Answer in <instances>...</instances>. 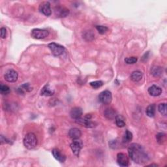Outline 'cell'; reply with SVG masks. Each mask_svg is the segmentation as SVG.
<instances>
[{"mask_svg": "<svg viewBox=\"0 0 167 167\" xmlns=\"http://www.w3.org/2000/svg\"><path fill=\"white\" fill-rule=\"evenodd\" d=\"M128 153L130 158L137 164H144L149 161V156L145 149L136 143H132L128 148Z\"/></svg>", "mask_w": 167, "mask_h": 167, "instance_id": "6da1fadb", "label": "cell"}, {"mask_svg": "<svg viewBox=\"0 0 167 167\" xmlns=\"http://www.w3.org/2000/svg\"><path fill=\"white\" fill-rule=\"evenodd\" d=\"M37 139L35 134L30 132L27 134L24 138V145L28 149H32L37 146Z\"/></svg>", "mask_w": 167, "mask_h": 167, "instance_id": "7a4b0ae2", "label": "cell"}, {"mask_svg": "<svg viewBox=\"0 0 167 167\" xmlns=\"http://www.w3.org/2000/svg\"><path fill=\"white\" fill-rule=\"evenodd\" d=\"M92 116L91 114H86L84 118H79L76 120V123L80 125L81 126L85 127L86 128H93L97 125L96 122L91 121Z\"/></svg>", "mask_w": 167, "mask_h": 167, "instance_id": "3957f363", "label": "cell"}, {"mask_svg": "<svg viewBox=\"0 0 167 167\" xmlns=\"http://www.w3.org/2000/svg\"><path fill=\"white\" fill-rule=\"evenodd\" d=\"M48 47L49 48L50 50H51L52 55L55 57L59 56V55L63 54L65 51V48L64 47L55 43H50L48 45Z\"/></svg>", "mask_w": 167, "mask_h": 167, "instance_id": "277c9868", "label": "cell"}, {"mask_svg": "<svg viewBox=\"0 0 167 167\" xmlns=\"http://www.w3.org/2000/svg\"><path fill=\"white\" fill-rule=\"evenodd\" d=\"M72 152L75 154V156L79 157L81 149L83 148V142L80 139H75L70 145Z\"/></svg>", "mask_w": 167, "mask_h": 167, "instance_id": "5b68a950", "label": "cell"}, {"mask_svg": "<svg viewBox=\"0 0 167 167\" xmlns=\"http://www.w3.org/2000/svg\"><path fill=\"white\" fill-rule=\"evenodd\" d=\"M112 100V93L108 90L102 92L99 96V101L103 104H109Z\"/></svg>", "mask_w": 167, "mask_h": 167, "instance_id": "8992f818", "label": "cell"}, {"mask_svg": "<svg viewBox=\"0 0 167 167\" xmlns=\"http://www.w3.org/2000/svg\"><path fill=\"white\" fill-rule=\"evenodd\" d=\"M49 35L48 31L43 29H33L31 32V35L35 39H43Z\"/></svg>", "mask_w": 167, "mask_h": 167, "instance_id": "52a82bcc", "label": "cell"}, {"mask_svg": "<svg viewBox=\"0 0 167 167\" xmlns=\"http://www.w3.org/2000/svg\"><path fill=\"white\" fill-rule=\"evenodd\" d=\"M117 162L120 166H128L130 165L129 158L127 155L124 153H119L117 155Z\"/></svg>", "mask_w": 167, "mask_h": 167, "instance_id": "ba28073f", "label": "cell"}, {"mask_svg": "<svg viewBox=\"0 0 167 167\" xmlns=\"http://www.w3.org/2000/svg\"><path fill=\"white\" fill-rule=\"evenodd\" d=\"M5 80L9 82H15L17 81L18 74L17 72L13 69L8 70L4 75Z\"/></svg>", "mask_w": 167, "mask_h": 167, "instance_id": "9c48e42d", "label": "cell"}, {"mask_svg": "<svg viewBox=\"0 0 167 167\" xmlns=\"http://www.w3.org/2000/svg\"><path fill=\"white\" fill-rule=\"evenodd\" d=\"M39 12L47 16H50L52 14V10L51 8V4L48 2H44L41 3L39 7Z\"/></svg>", "mask_w": 167, "mask_h": 167, "instance_id": "30bf717a", "label": "cell"}, {"mask_svg": "<svg viewBox=\"0 0 167 167\" xmlns=\"http://www.w3.org/2000/svg\"><path fill=\"white\" fill-rule=\"evenodd\" d=\"M54 13L55 16H57L58 17L63 18L66 17L67 16H68L69 13V9H66L65 7H56L54 9Z\"/></svg>", "mask_w": 167, "mask_h": 167, "instance_id": "8fae6325", "label": "cell"}, {"mask_svg": "<svg viewBox=\"0 0 167 167\" xmlns=\"http://www.w3.org/2000/svg\"><path fill=\"white\" fill-rule=\"evenodd\" d=\"M52 153L54 157L58 161L59 163H64L66 160V156L63 155L59 149L57 148H54L52 149Z\"/></svg>", "mask_w": 167, "mask_h": 167, "instance_id": "7c38bea8", "label": "cell"}, {"mask_svg": "<svg viewBox=\"0 0 167 167\" xmlns=\"http://www.w3.org/2000/svg\"><path fill=\"white\" fill-rule=\"evenodd\" d=\"M148 93L153 97L159 96L162 93V89L156 85H153L148 88Z\"/></svg>", "mask_w": 167, "mask_h": 167, "instance_id": "4fadbf2b", "label": "cell"}, {"mask_svg": "<svg viewBox=\"0 0 167 167\" xmlns=\"http://www.w3.org/2000/svg\"><path fill=\"white\" fill-rule=\"evenodd\" d=\"M82 115V110L80 107H74L71 109L70 116L73 119L77 120L81 118Z\"/></svg>", "mask_w": 167, "mask_h": 167, "instance_id": "5bb4252c", "label": "cell"}, {"mask_svg": "<svg viewBox=\"0 0 167 167\" xmlns=\"http://www.w3.org/2000/svg\"><path fill=\"white\" fill-rule=\"evenodd\" d=\"M69 136L73 140L79 139L82 136L81 131L78 128H72L69 131Z\"/></svg>", "mask_w": 167, "mask_h": 167, "instance_id": "9a60e30c", "label": "cell"}, {"mask_svg": "<svg viewBox=\"0 0 167 167\" xmlns=\"http://www.w3.org/2000/svg\"><path fill=\"white\" fill-rule=\"evenodd\" d=\"M104 116L107 119L112 120L116 118L117 114H116V112L113 108H109L105 110V111L104 112Z\"/></svg>", "mask_w": 167, "mask_h": 167, "instance_id": "2e32d148", "label": "cell"}, {"mask_svg": "<svg viewBox=\"0 0 167 167\" xmlns=\"http://www.w3.org/2000/svg\"><path fill=\"white\" fill-rule=\"evenodd\" d=\"M54 93V91L50 88L48 84H47L42 88L41 92V95L44 96H53Z\"/></svg>", "mask_w": 167, "mask_h": 167, "instance_id": "e0dca14e", "label": "cell"}, {"mask_svg": "<svg viewBox=\"0 0 167 167\" xmlns=\"http://www.w3.org/2000/svg\"><path fill=\"white\" fill-rule=\"evenodd\" d=\"M142 79V73L139 71H135L134 72H132L131 75V80L135 82H138L139 81H141Z\"/></svg>", "mask_w": 167, "mask_h": 167, "instance_id": "ac0fdd59", "label": "cell"}, {"mask_svg": "<svg viewBox=\"0 0 167 167\" xmlns=\"http://www.w3.org/2000/svg\"><path fill=\"white\" fill-rule=\"evenodd\" d=\"M151 73L155 77H159L163 74V69L159 66L153 67L151 69Z\"/></svg>", "mask_w": 167, "mask_h": 167, "instance_id": "d6986e66", "label": "cell"}, {"mask_svg": "<svg viewBox=\"0 0 167 167\" xmlns=\"http://www.w3.org/2000/svg\"><path fill=\"white\" fill-rule=\"evenodd\" d=\"M32 88L30 86V84L29 83H26V84H22L19 88H18V92L19 93H22V94H24L26 92H30L31 91H32Z\"/></svg>", "mask_w": 167, "mask_h": 167, "instance_id": "ffe728a7", "label": "cell"}, {"mask_svg": "<svg viewBox=\"0 0 167 167\" xmlns=\"http://www.w3.org/2000/svg\"><path fill=\"white\" fill-rule=\"evenodd\" d=\"M146 115L149 118H153L155 114V105L154 104H150L146 108Z\"/></svg>", "mask_w": 167, "mask_h": 167, "instance_id": "44dd1931", "label": "cell"}, {"mask_svg": "<svg viewBox=\"0 0 167 167\" xmlns=\"http://www.w3.org/2000/svg\"><path fill=\"white\" fill-rule=\"evenodd\" d=\"M116 124L118 127H124L125 126V121L124 117L121 115H117L115 118Z\"/></svg>", "mask_w": 167, "mask_h": 167, "instance_id": "7402d4cb", "label": "cell"}, {"mask_svg": "<svg viewBox=\"0 0 167 167\" xmlns=\"http://www.w3.org/2000/svg\"><path fill=\"white\" fill-rule=\"evenodd\" d=\"M95 35L92 31H86L83 33V38L88 41H92L94 39Z\"/></svg>", "mask_w": 167, "mask_h": 167, "instance_id": "603a6c76", "label": "cell"}, {"mask_svg": "<svg viewBox=\"0 0 167 167\" xmlns=\"http://www.w3.org/2000/svg\"><path fill=\"white\" fill-rule=\"evenodd\" d=\"M158 110L159 112L165 116H166L167 111H166V104L165 103H161L158 106Z\"/></svg>", "mask_w": 167, "mask_h": 167, "instance_id": "cb8c5ba5", "label": "cell"}, {"mask_svg": "<svg viewBox=\"0 0 167 167\" xmlns=\"http://www.w3.org/2000/svg\"><path fill=\"white\" fill-rule=\"evenodd\" d=\"M132 132H130L129 130H126L125 133V136L123 138V141L124 142H129L132 141Z\"/></svg>", "mask_w": 167, "mask_h": 167, "instance_id": "d4e9b609", "label": "cell"}, {"mask_svg": "<svg viewBox=\"0 0 167 167\" xmlns=\"http://www.w3.org/2000/svg\"><path fill=\"white\" fill-rule=\"evenodd\" d=\"M0 92L2 95H7L10 92V90L9 86L2 84L0 86Z\"/></svg>", "mask_w": 167, "mask_h": 167, "instance_id": "484cf974", "label": "cell"}, {"mask_svg": "<svg viewBox=\"0 0 167 167\" xmlns=\"http://www.w3.org/2000/svg\"><path fill=\"white\" fill-rule=\"evenodd\" d=\"M96 28L98 31V32L100 34H104L105 33H107L108 30V28L107 27L104 26H96Z\"/></svg>", "mask_w": 167, "mask_h": 167, "instance_id": "4316f807", "label": "cell"}, {"mask_svg": "<svg viewBox=\"0 0 167 167\" xmlns=\"http://www.w3.org/2000/svg\"><path fill=\"white\" fill-rule=\"evenodd\" d=\"M156 139L158 143L160 144H162L166 139V135L164 134V133H159L156 135Z\"/></svg>", "mask_w": 167, "mask_h": 167, "instance_id": "83f0119b", "label": "cell"}, {"mask_svg": "<svg viewBox=\"0 0 167 167\" xmlns=\"http://www.w3.org/2000/svg\"><path fill=\"white\" fill-rule=\"evenodd\" d=\"M90 85L94 89H98L103 85V82H102L101 80L94 81V82H90Z\"/></svg>", "mask_w": 167, "mask_h": 167, "instance_id": "f1b7e54d", "label": "cell"}, {"mask_svg": "<svg viewBox=\"0 0 167 167\" xmlns=\"http://www.w3.org/2000/svg\"><path fill=\"white\" fill-rule=\"evenodd\" d=\"M137 58L136 57H130V58H127L125 59V62L127 64H134L136 63L137 62Z\"/></svg>", "mask_w": 167, "mask_h": 167, "instance_id": "f546056e", "label": "cell"}, {"mask_svg": "<svg viewBox=\"0 0 167 167\" xmlns=\"http://www.w3.org/2000/svg\"><path fill=\"white\" fill-rule=\"evenodd\" d=\"M0 35L2 39H5L7 36V30L5 27H2L0 30Z\"/></svg>", "mask_w": 167, "mask_h": 167, "instance_id": "4dcf8cb0", "label": "cell"}]
</instances>
